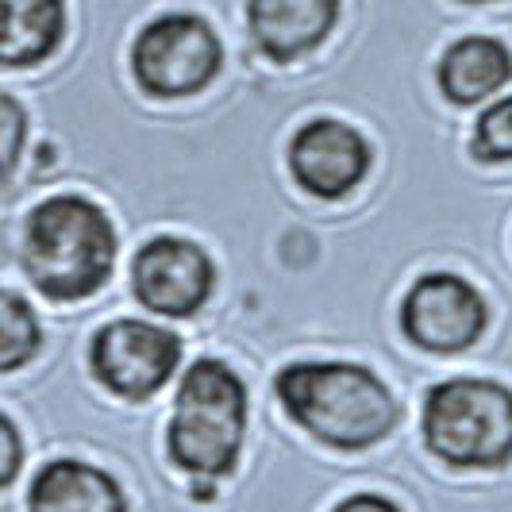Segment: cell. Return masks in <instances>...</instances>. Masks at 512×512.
<instances>
[{"label": "cell", "mask_w": 512, "mask_h": 512, "mask_svg": "<svg viewBox=\"0 0 512 512\" xmlns=\"http://www.w3.org/2000/svg\"><path fill=\"white\" fill-rule=\"evenodd\" d=\"M282 409L335 451H366L397 428V401L359 362H289L274 378Z\"/></svg>", "instance_id": "obj_1"}, {"label": "cell", "mask_w": 512, "mask_h": 512, "mask_svg": "<svg viewBox=\"0 0 512 512\" xmlns=\"http://www.w3.org/2000/svg\"><path fill=\"white\" fill-rule=\"evenodd\" d=\"M20 258L27 282L47 301H85L112 278L116 228L89 197H51L27 212Z\"/></svg>", "instance_id": "obj_2"}, {"label": "cell", "mask_w": 512, "mask_h": 512, "mask_svg": "<svg viewBox=\"0 0 512 512\" xmlns=\"http://www.w3.org/2000/svg\"><path fill=\"white\" fill-rule=\"evenodd\" d=\"M247 432V389L220 359H197L181 374L166 447L174 466L197 478H224Z\"/></svg>", "instance_id": "obj_3"}, {"label": "cell", "mask_w": 512, "mask_h": 512, "mask_svg": "<svg viewBox=\"0 0 512 512\" xmlns=\"http://www.w3.org/2000/svg\"><path fill=\"white\" fill-rule=\"evenodd\" d=\"M424 443L462 470H493L512 459V389L489 378H451L424 397Z\"/></svg>", "instance_id": "obj_4"}, {"label": "cell", "mask_w": 512, "mask_h": 512, "mask_svg": "<svg viewBox=\"0 0 512 512\" xmlns=\"http://www.w3.org/2000/svg\"><path fill=\"white\" fill-rule=\"evenodd\" d=\"M224 66L220 35L193 12H166L135 35L131 70L143 93L158 101H178L201 93Z\"/></svg>", "instance_id": "obj_5"}, {"label": "cell", "mask_w": 512, "mask_h": 512, "mask_svg": "<svg viewBox=\"0 0 512 512\" xmlns=\"http://www.w3.org/2000/svg\"><path fill=\"white\" fill-rule=\"evenodd\" d=\"M178 362L181 339L147 320H116L89 343V366L97 382L124 401H147L174 378Z\"/></svg>", "instance_id": "obj_6"}, {"label": "cell", "mask_w": 512, "mask_h": 512, "mask_svg": "<svg viewBox=\"0 0 512 512\" xmlns=\"http://www.w3.org/2000/svg\"><path fill=\"white\" fill-rule=\"evenodd\" d=\"M401 332L432 355L470 351L486 332V301L459 274H424L401 301Z\"/></svg>", "instance_id": "obj_7"}, {"label": "cell", "mask_w": 512, "mask_h": 512, "mask_svg": "<svg viewBox=\"0 0 512 512\" xmlns=\"http://www.w3.org/2000/svg\"><path fill=\"white\" fill-rule=\"evenodd\" d=\"M216 270L205 247L185 235H154L139 247L131 266V289L158 316H193L212 297Z\"/></svg>", "instance_id": "obj_8"}, {"label": "cell", "mask_w": 512, "mask_h": 512, "mask_svg": "<svg viewBox=\"0 0 512 512\" xmlns=\"http://www.w3.org/2000/svg\"><path fill=\"white\" fill-rule=\"evenodd\" d=\"M289 174L312 197L339 201L370 174V143L343 120H308L289 143Z\"/></svg>", "instance_id": "obj_9"}, {"label": "cell", "mask_w": 512, "mask_h": 512, "mask_svg": "<svg viewBox=\"0 0 512 512\" xmlns=\"http://www.w3.org/2000/svg\"><path fill=\"white\" fill-rule=\"evenodd\" d=\"M343 0H247V31L274 62H297L316 51L339 20Z\"/></svg>", "instance_id": "obj_10"}, {"label": "cell", "mask_w": 512, "mask_h": 512, "mask_svg": "<svg viewBox=\"0 0 512 512\" xmlns=\"http://www.w3.org/2000/svg\"><path fill=\"white\" fill-rule=\"evenodd\" d=\"M27 512H128V501L112 474L81 459H54L27 489Z\"/></svg>", "instance_id": "obj_11"}, {"label": "cell", "mask_w": 512, "mask_h": 512, "mask_svg": "<svg viewBox=\"0 0 512 512\" xmlns=\"http://www.w3.org/2000/svg\"><path fill=\"white\" fill-rule=\"evenodd\" d=\"M436 81L451 104H482L512 81V51L493 35H466L439 58Z\"/></svg>", "instance_id": "obj_12"}, {"label": "cell", "mask_w": 512, "mask_h": 512, "mask_svg": "<svg viewBox=\"0 0 512 512\" xmlns=\"http://www.w3.org/2000/svg\"><path fill=\"white\" fill-rule=\"evenodd\" d=\"M66 35L62 0H0V66L27 70L47 62Z\"/></svg>", "instance_id": "obj_13"}, {"label": "cell", "mask_w": 512, "mask_h": 512, "mask_svg": "<svg viewBox=\"0 0 512 512\" xmlns=\"http://www.w3.org/2000/svg\"><path fill=\"white\" fill-rule=\"evenodd\" d=\"M43 347V324L35 308L20 293L0 289V374L20 370L39 355Z\"/></svg>", "instance_id": "obj_14"}, {"label": "cell", "mask_w": 512, "mask_h": 512, "mask_svg": "<svg viewBox=\"0 0 512 512\" xmlns=\"http://www.w3.org/2000/svg\"><path fill=\"white\" fill-rule=\"evenodd\" d=\"M470 154L478 162H512V93L478 116Z\"/></svg>", "instance_id": "obj_15"}, {"label": "cell", "mask_w": 512, "mask_h": 512, "mask_svg": "<svg viewBox=\"0 0 512 512\" xmlns=\"http://www.w3.org/2000/svg\"><path fill=\"white\" fill-rule=\"evenodd\" d=\"M27 143V112L24 104L8 93H0V189L20 166V154Z\"/></svg>", "instance_id": "obj_16"}, {"label": "cell", "mask_w": 512, "mask_h": 512, "mask_svg": "<svg viewBox=\"0 0 512 512\" xmlns=\"http://www.w3.org/2000/svg\"><path fill=\"white\" fill-rule=\"evenodd\" d=\"M24 466V439H20V428L0 412V489H8L16 482Z\"/></svg>", "instance_id": "obj_17"}, {"label": "cell", "mask_w": 512, "mask_h": 512, "mask_svg": "<svg viewBox=\"0 0 512 512\" xmlns=\"http://www.w3.org/2000/svg\"><path fill=\"white\" fill-rule=\"evenodd\" d=\"M332 512H401V509L389 497H382V493H355V497L339 501Z\"/></svg>", "instance_id": "obj_18"}, {"label": "cell", "mask_w": 512, "mask_h": 512, "mask_svg": "<svg viewBox=\"0 0 512 512\" xmlns=\"http://www.w3.org/2000/svg\"><path fill=\"white\" fill-rule=\"evenodd\" d=\"M462 4H489V0H462Z\"/></svg>", "instance_id": "obj_19"}]
</instances>
